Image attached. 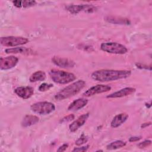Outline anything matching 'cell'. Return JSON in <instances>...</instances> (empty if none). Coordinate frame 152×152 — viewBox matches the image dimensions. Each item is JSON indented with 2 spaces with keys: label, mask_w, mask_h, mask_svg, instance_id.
<instances>
[{
  "label": "cell",
  "mask_w": 152,
  "mask_h": 152,
  "mask_svg": "<svg viewBox=\"0 0 152 152\" xmlns=\"http://www.w3.org/2000/svg\"><path fill=\"white\" fill-rule=\"evenodd\" d=\"M131 75V71L129 70L100 69L94 71L91 77L94 80L103 83L126 78Z\"/></svg>",
  "instance_id": "cell-1"
},
{
  "label": "cell",
  "mask_w": 152,
  "mask_h": 152,
  "mask_svg": "<svg viewBox=\"0 0 152 152\" xmlns=\"http://www.w3.org/2000/svg\"><path fill=\"white\" fill-rule=\"evenodd\" d=\"M86 83L84 80H78L71 84L65 87L58 92L54 96L56 100H62L78 94L85 86Z\"/></svg>",
  "instance_id": "cell-2"
},
{
  "label": "cell",
  "mask_w": 152,
  "mask_h": 152,
  "mask_svg": "<svg viewBox=\"0 0 152 152\" xmlns=\"http://www.w3.org/2000/svg\"><path fill=\"white\" fill-rule=\"evenodd\" d=\"M49 74L53 82L60 84H68L76 79V76L74 74L56 69L50 70Z\"/></svg>",
  "instance_id": "cell-3"
},
{
  "label": "cell",
  "mask_w": 152,
  "mask_h": 152,
  "mask_svg": "<svg viewBox=\"0 0 152 152\" xmlns=\"http://www.w3.org/2000/svg\"><path fill=\"white\" fill-rule=\"evenodd\" d=\"M31 110L39 115H48L55 110V106L49 102H39L33 103L30 106Z\"/></svg>",
  "instance_id": "cell-4"
},
{
  "label": "cell",
  "mask_w": 152,
  "mask_h": 152,
  "mask_svg": "<svg viewBox=\"0 0 152 152\" xmlns=\"http://www.w3.org/2000/svg\"><path fill=\"white\" fill-rule=\"evenodd\" d=\"M100 49L107 53L113 54H125L127 52V48L123 45L116 42H105L100 45Z\"/></svg>",
  "instance_id": "cell-5"
},
{
  "label": "cell",
  "mask_w": 152,
  "mask_h": 152,
  "mask_svg": "<svg viewBox=\"0 0 152 152\" xmlns=\"http://www.w3.org/2000/svg\"><path fill=\"white\" fill-rule=\"evenodd\" d=\"M28 39L21 36H6L1 38V44L7 47H14L26 44Z\"/></svg>",
  "instance_id": "cell-6"
},
{
  "label": "cell",
  "mask_w": 152,
  "mask_h": 152,
  "mask_svg": "<svg viewBox=\"0 0 152 152\" xmlns=\"http://www.w3.org/2000/svg\"><path fill=\"white\" fill-rule=\"evenodd\" d=\"M66 10L72 14H77L81 11H84L87 13H91L97 10L96 7L89 4L81 5H71L66 7Z\"/></svg>",
  "instance_id": "cell-7"
},
{
  "label": "cell",
  "mask_w": 152,
  "mask_h": 152,
  "mask_svg": "<svg viewBox=\"0 0 152 152\" xmlns=\"http://www.w3.org/2000/svg\"><path fill=\"white\" fill-rule=\"evenodd\" d=\"M110 89H111V87L108 85L97 84L87 90L83 93V95L85 97H90V96L96 95L97 94H100L104 92H107L110 90Z\"/></svg>",
  "instance_id": "cell-8"
},
{
  "label": "cell",
  "mask_w": 152,
  "mask_h": 152,
  "mask_svg": "<svg viewBox=\"0 0 152 152\" xmlns=\"http://www.w3.org/2000/svg\"><path fill=\"white\" fill-rule=\"evenodd\" d=\"M18 62V58L15 56L1 58L0 67L1 70H7L14 67Z\"/></svg>",
  "instance_id": "cell-9"
},
{
  "label": "cell",
  "mask_w": 152,
  "mask_h": 152,
  "mask_svg": "<svg viewBox=\"0 0 152 152\" xmlns=\"http://www.w3.org/2000/svg\"><path fill=\"white\" fill-rule=\"evenodd\" d=\"M52 61L55 65L61 68H72L75 65V62L72 60L58 56H54L52 58Z\"/></svg>",
  "instance_id": "cell-10"
},
{
  "label": "cell",
  "mask_w": 152,
  "mask_h": 152,
  "mask_svg": "<svg viewBox=\"0 0 152 152\" xmlns=\"http://www.w3.org/2000/svg\"><path fill=\"white\" fill-rule=\"evenodd\" d=\"M14 93L23 99H27L34 94V89L30 86L18 87L14 90Z\"/></svg>",
  "instance_id": "cell-11"
},
{
  "label": "cell",
  "mask_w": 152,
  "mask_h": 152,
  "mask_svg": "<svg viewBox=\"0 0 152 152\" xmlns=\"http://www.w3.org/2000/svg\"><path fill=\"white\" fill-rule=\"evenodd\" d=\"M89 113H84L79 116L75 121H74L69 126V131L72 132H74L77 131L81 126H82L87 121L89 117Z\"/></svg>",
  "instance_id": "cell-12"
},
{
  "label": "cell",
  "mask_w": 152,
  "mask_h": 152,
  "mask_svg": "<svg viewBox=\"0 0 152 152\" xmlns=\"http://www.w3.org/2000/svg\"><path fill=\"white\" fill-rule=\"evenodd\" d=\"M135 88L132 87H125L119 91L111 93L106 96L107 98H119L131 95L135 93Z\"/></svg>",
  "instance_id": "cell-13"
},
{
  "label": "cell",
  "mask_w": 152,
  "mask_h": 152,
  "mask_svg": "<svg viewBox=\"0 0 152 152\" xmlns=\"http://www.w3.org/2000/svg\"><path fill=\"white\" fill-rule=\"evenodd\" d=\"M88 100L84 98H80L73 101L68 107V110L69 111L78 110L87 105Z\"/></svg>",
  "instance_id": "cell-14"
},
{
  "label": "cell",
  "mask_w": 152,
  "mask_h": 152,
  "mask_svg": "<svg viewBox=\"0 0 152 152\" xmlns=\"http://www.w3.org/2000/svg\"><path fill=\"white\" fill-rule=\"evenodd\" d=\"M129 116L126 113H121L116 115L112 119L110 125L112 128H117L124 124L128 118Z\"/></svg>",
  "instance_id": "cell-15"
},
{
  "label": "cell",
  "mask_w": 152,
  "mask_h": 152,
  "mask_svg": "<svg viewBox=\"0 0 152 152\" xmlns=\"http://www.w3.org/2000/svg\"><path fill=\"white\" fill-rule=\"evenodd\" d=\"M39 121V118L36 115H26L21 122V125L23 127H28L37 124Z\"/></svg>",
  "instance_id": "cell-16"
},
{
  "label": "cell",
  "mask_w": 152,
  "mask_h": 152,
  "mask_svg": "<svg viewBox=\"0 0 152 152\" xmlns=\"http://www.w3.org/2000/svg\"><path fill=\"white\" fill-rule=\"evenodd\" d=\"M6 53H21V54H30L33 53V51L26 47H17L8 48L5 50Z\"/></svg>",
  "instance_id": "cell-17"
},
{
  "label": "cell",
  "mask_w": 152,
  "mask_h": 152,
  "mask_svg": "<svg viewBox=\"0 0 152 152\" xmlns=\"http://www.w3.org/2000/svg\"><path fill=\"white\" fill-rule=\"evenodd\" d=\"M46 75L44 71H37L31 74V75L29 78V80L31 83L41 81L45 80L46 78Z\"/></svg>",
  "instance_id": "cell-18"
},
{
  "label": "cell",
  "mask_w": 152,
  "mask_h": 152,
  "mask_svg": "<svg viewBox=\"0 0 152 152\" xmlns=\"http://www.w3.org/2000/svg\"><path fill=\"white\" fill-rule=\"evenodd\" d=\"M12 3L17 8H28L36 4L35 1H13Z\"/></svg>",
  "instance_id": "cell-19"
},
{
  "label": "cell",
  "mask_w": 152,
  "mask_h": 152,
  "mask_svg": "<svg viewBox=\"0 0 152 152\" xmlns=\"http://www.w3.org/2000/svg\"><path fill=\"white\" fill-rule=\"evenodd\" d=\"M107 21L117 24H129L130 21L127 18H118L116 17H107L105 19Z\"/></svg>",
  "instance_id": "cell-20"
},
{
  "label": "cell",
  "mask_w": 152,
  "mask_h": 152,
  "mask_svg": "<svg viewBox=\"0 0 152 152\" xmlns=\"http://www.w3.org/2000/svg\"><path fill=\"white\" fill-rule=\"evenodd\" d=\"M126 145V142L122 140H117L113 142H110L106 146L107 150H116L122 147H124Z\"/></svg>",
  "instance_id": "cell-21"
},
{
  "label": "cell",
  "mask_w": 152,
  "mask_h": 152,
  "mask_svg": "<svg viewBox=\"0 0 152 152\" xmlns=\"http://www.w3.org/2000/svg\"><path fill=\"white\" fill-rule=\"evenodd\" d=\"M88 141V137L86 136L84 134H83L81 137L75 141V144L77 145H81Z\"/></svg>",
  "instance_id": "cell-22"
},
{
  "label": "cell",
  "mask_w": 152,
  "mask_h": 152,
  "mask_svg": "<svg viewBox=\"0 0 152 152\" xmlns=\"http://www.w3.org/2000/svg\"><path fill=\"white\" fill-rule=\"evenodd\" d=\"M53 87V84H48V83H43L39 87V90L40 91H46L48 90H49L51 87Z\"/></svg>",
  "instance_id": "cell-23"
},
{
  "label": "cell",
  "mask_w": 152,
  "mask_h": 152,
  "mask_svg": "<svg viewBox=\"0 0 152 152\" xmlns=\"http://www.w3.org/2000/svg\"><path fill=\"white\" fill-rule=\"evenodd\" d=\"M151 144V140H145V141L138 144L137 146L140 148H144L148 147Z\"/></svg>",
  "instance_id": "cell-24"
},
{
  "label": "cell",
  "mask_w": 152,
  "mask_h": 152,
  "mask_svg": "<svg viewBox=\"0 0 152 152\" xmlns=\"http://www.w3.org/2000/svg\"><path fill=\"white\" fill-rule=\"evenodd\" d=\"M75 116L73 114H70L69 115H67L65 117H64L61 120V122H69L71 121L72 120H73L74 119Z\"/></svg>",
  "instance_id": "cell-25"
},
{
  "label": "cell",
  "mask_w": 152,
  "mask_h": 152,
  "mask_svg": "<svg viewBox=\"0 0 152 152\" xmlns=\"http://www.w3.org/2000/svg\"><path fill=\"white\" fill-rule=\"evenodd\" d=\"M137 67L138 68H140V69H148L150 71L151 70V66H148V65H144V64H140V63H138V64H135Z\"/></svg>",
  "instance_id": "cell-26"
},
{
  "label": "cell",
  "mask_w": 152,
  "mask_h": 152,
  "mask_svg": "<svg viewBox=\"0 0 152 152\" xmlns=\"http://www.w3.org/2000/svg\"><path fill=\"white\" fill-rule=\"evenodd\" d=\"M89 148V145H87L86 146H83V147H77V148H75L72 151H87Z\"/></svg>",
  "instance_id": "cell-27"
},
{
  "label": "cell",
  "mask_w": 152,
  "mask_h": 152,
  "mask_svg": "<svg viewBox=\"0 0 152 152\" xmlns=\"http://www.w3.org/2000/svg\"><path fill=\"white\" fill-rule=\"evenodd\" d=\"M141 139V136H135V137H131L129 138V142H135V141H138L140 140Z\"/></svg>",
  "instance_id": "cell-28"
},
{
  "label": "cell",
  "mask_w": 152,
  "mask_h": 152,
  "mask_svg": "<svg viewBox=\"0 0 152 152\" xmlns=\"http://www.w3.org/2000/svg\"><path fill=\"white\" fill-rule=\"evenodd\" d=\"M68 144H64L63 145H62L61 146H60L58 149L57 150L58 151H64L66 150V149L68 148Z\"/></svg>",
  "instance_id": "cell-29"
},
{
  "label": "cell",
  "mask_w": 152,
  "mask_h": 152,
  "mask_svg": "<svg viewBox=\"0 0 152 152\" xmlns=\"http://www.w3.org/2000/svg\"><path fill=\"white\" fill-rule=\"evenodd\" d=\"M151 122L144 123V124H142L141 125V128H145V127H147V126H148L151 125Z\"/></svg>",
  "instance_id": "cell-30"
}]
</instances>
